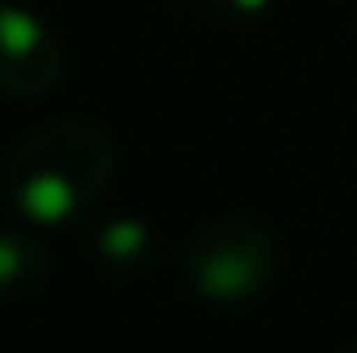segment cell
<instances>
[{"mask_svg": "<svg viewBox=\"0 0 357 353\" xmlns=\"http://www.w3.org/2000/svg\"><path fill=\"white\" fill-rule=\"evenodd\" d=\"M25 208H29L33 216H46V220H54L59 212H67V208H71V187H67V179L63 175H38L25 187Z\"/></svg>", "mask_w": 357, "mask_h": 353, "instance_id": "cell-1", "label": "cell"}, {"mask_svg": "<svg viewBox=\"0 0 357 353\" xmlns=\"http://www.w3.org/2000/svg\"><path fill=\"white\" fill-rule=\"evenodd\" d=\"M38 21L25 13V8H8V13H0V50H8V54H29L33 46H38Z\"/></svg>", "mask_w": 357, "mask_h": 353, "instance_id": "cell-2", "label": "cell"}, {"mask_svg": "<svg viewBox=\"0 0 357 353\" xmlns=\"http://www.w3.org/2000/svg\"><path fill=\"white\" fill-rule=\"evenodd\" d=\"M237 4H241V8H262L266 0H237Z\"/></svg>", "mask_w": 357, "mask_h": 353, "instance_id": "cell-3", "label": "cell"}]
</instances>
